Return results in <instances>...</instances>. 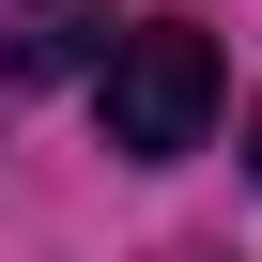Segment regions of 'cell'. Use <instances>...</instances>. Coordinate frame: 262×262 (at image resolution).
<instances>
[{
    "label": "cell",
    "instance_id": "cell-1",
    "mask_svg": "<svg viewBox=\"0 0 262 262\" xmlns=\"http://www.w3.org/2000/svg\"><path fill=\"white\" fill-rule=\"evenodd\" d=\"M201 123H216V47L185 31V16H139L108 47V155H201Z\"/></svg>",
    "mask_w": 262,
    "mask_h": 262
},
{
    "label": "cell",
    "instance_id": "cell-2",
    "mask_svg": "<svg viewBox=\"0 0 262 262\" xmlns=\"http://www.w3.org/2000/svg\"><path fill=\"white\" fill-rule=\"evenodd\" d=\"M123 31H108V0H31L16 31H0V93H31V77H62V62H108Z\"/></svg>",
    "mask_w": 262,
    "mask_h": 262
},
{
    "label": "cell",
    "instance_id": "cell-3",
    "mask_svg": "<svg viewBox=\"0 0 262 262\" xmlns=\"http://www.w3.org/2000/svg\"><path fill=\"white\" fill-rule=\"evenodd\" d=\"M247 170H262V123H247Z\"/></svg>",
    "mask_w": 262,
    "mask_h": 262
}]
</instances>
